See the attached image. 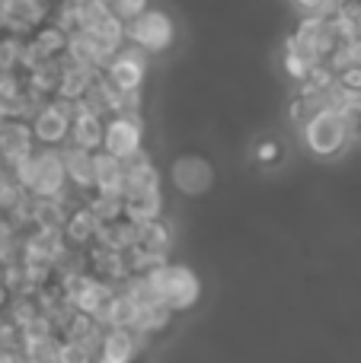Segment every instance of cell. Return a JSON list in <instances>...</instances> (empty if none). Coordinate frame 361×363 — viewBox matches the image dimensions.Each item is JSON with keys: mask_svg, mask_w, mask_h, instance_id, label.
I'll list each match as a JSON object with an SVG mask.
<instances>
[{"mask_svg": "<svg viewBox=\"0 0 361 363\" xmlns=\"http://www.w3.org/2000/svg\"><path fill=\"white\" fill-rule=\"evenodd\" d=\"M144 281H147V287L153 290V296H157L173 315L192 309L198 303V296H202V284H198L195 271L185 268V264H170V262L157 264V268H151L144 274Z\"/></svg>", "mask_w": 361, "mask_h": 363, "instance_id": "6da1fadb", "label": "cell"}, {"mask_svg": "<svg viewBox=\"0 0 361 363\" xmlns=\"http://www.w3.org/2000/svg\"><path fill=\"white\" fill-rule=\"evenodd\" d=\"M304 144L313 157H336L349 147V134H345V125H343V115L333 112V108H320L313 112L311 118L304 121Z\"/></svg>", "mask_w": 361, "mask_h": 363, "instance_id": "7a4b0ae2", "label": "cell"}, {"mask_svg": "<svg viewBox=\"0 0 361 363\" xmlns=\"http://www.w3.org/2000/svg\"><path fill=\"white\" fill-rule=\"evenodd\" d=\"M26 194H32V198H64V194H70L61 150L36 147V153H32V179Z\"/></svg>", "mask_w": 361, "mask_h": 363, "instance_id": "3957f363", "label": "cell"}, {"mask_svg": "<svg viewBox=\"0 0 361 363\" xmlns=\"http://www.w3.org/2000/svg\"><path fill=\"white\" fill-rule=\"evenodd\" d=\"M74 108L77 106H70V102H64V99H48L45 102V106L29 118L36 147H51V150H58V147L68 144Z\"/></svg>", "mask_w": 361, "mask_h": 363, "instance_id": "277c9868", "label": "cell"}, {"mask_svg": "<svg viewBox=\"0 0 361 363\" xmlns=\"http://www.w3.org/2000/svg\"><path fill=\"white\" fill-rule=\"evenodd\" d=\"M173 35H176V29H173L170 13L153 10V6L125 26V42L134 45V48H141L144 55H157V51H166V48L173 45Z\"/></svg>", "mask_w": 361, "mask_h": 363, "instance_id": "5b68a950", "label": "cell"}, {"mask_svg": "<svg viewBox=\"0 0 361 363\" xmlns=\"http://www.w3.org/2000/svg\"><path fill=\"white\" fill-rule=\"evenodd\" d=\"M51 0H0V32L4 35H32L38 26L51 23Z\"/></svg>", "mask_w": 361, "mask_h": 363, "instance_id": "8992f818", "label": "cell"}, {"mask_svg": "<svg viewBox=\"0 0 361 363\" xmlns=\"http://www.w3.org/2000/svg\"><path fill=\"white\" fill-rule=\"evenodd\" d=\"M102 77H106V83L115 93H141L147 77V55L141 48H134V45H122L102 67Z\"/></svg>", "mask_w": 361, "mask_h": 363, "instance_id": "52a82bcc", "label": "cell"}, {"mask_svg": "<svg viewBox=\"0 0 361 363\" xmlns=\"http://www.w3.org/2000/svg\"><path fill=\"white\" fill-rule=\"evenodd\" d=\"M144 128H141V115H112L106 121V134H102V150L109 157L122 160L134 157L138 150H144Z\"/></svg>", "mask_w": 361, "mask_h": 363, "instance_id": "ba28073f", "label": "cell"}, {"mask_svg": "<svg viewBox=\"0 0 361 363\" xmlns=\"http://www.w3.org/2000/svg\"><path fill=\"white\" fill-rule=\"evenodd\" d=\"M102 223L96 220V213L87 207V201L83 204H77L74 211L68 213V223H64L61 236H64V245H70V249H80L87 252L90 245L96 242V236H99Z\"/></svg>", "mask_w": 361, "mask_h": 363, "instance_id": "9c48e42d", "label": "cell"}, {"mask_svg": "<svg viewBox=\"0 0 361 363\" xmlns=\"http://www.w3.org/2000/svg\"><path fill=\"white\" fill-rule=\"evenodd\" d=\"M36 150L29 121H4L0 125V163L13 166Z\"/></svg>", "mask_w": 361, "mask_h": 363, "instance_id": "30bf717a", "label": "cell"}, {"mask_svg": "<svg viewBox=\"0 0 361 363\" xmlns=\"http://www.w3.org/2000/svg\"><path fill=\"white\" fill-rule=\"evenodd\" d=\"M58 150H61L70 191L90 198V194H93V153L80 150V147H74V144H64V147H58Z\"/></svg>", "mask_w": 361, "mask_h": 363, "instance_id": "8fae6325", "label": "cell"}, {"mask_svg": "<svg viewBox=\"0 0 361 363\" xmlns=\"http://www.w3.org/2000/svg\"><path fill=\"white\" fill-rule=\"evenodd\" d=\"M102 134H106V118H99V115L77 106L74 118H70L68 144L80 147V150H87V153H96V150H102Z\"/></svg>", "mask_w": 361, "mask_h": 363, "instance_id": "7c38bea8", "label": "cell"}, {"mask_svg": "<svg viewBox=\"0 0 361 363\" xmlns=\"http://www.w3.org/2000/svg\"><path fill=\"white\" fill-rule=\"evenodd\" d=\"M125 169V182H122V194H131V191H160V172L157 166L151 163L147 150H138L134 157H128L122 163Z\"/></svg>", "mask_w": 361, "mask_h": 363, "instance_id": "4fadbf2b", "label": "cell"}, {"mask_svg": "<svg viewBox=\"0 0 361 363\" xmlns=\"http://www.w3.org/2000/svg\"><path fill=\"white\" fill-rule=\"evenodd\" d=\"M170 245H173V230L166 226L163 217L147 220V223L138 226V242H134V249H141L144 255H151L153 262H166Z\"/></svg>", "mask_w": 361, "mask_h": 363, "instance_id": "5bb4252c", "label": "cell"}, {"mask_svg": "<svg viewBox=\"0 0 361 363\" xmlns=\"http://www.w3.org/2000/svg\"><path fill=\"white\" fill-rule=\"evenodd\" d=\"M144 341L134 332H122V328H106L99 345V357L96 360H112V363H131L141 354Z\"/></svg>", "mask_w": 361, "mask_h": 363, "instance_id": "9a60e30c", "label": "cell"}, {"mask_svg": "<svg viewBox=\"0 0 361 363\" xmlns=\"http://www.w3.org/2000/svg\"><path fill=\"white\" fill-rule=\"evenodd\" d=\"M173 185L185 194H202L211 185V166L198 157H183L173 163Z\"/></svg>", "mask_w": 361, "mask_h": 363, "instance_id": "2e32d148", "label": "cell"}, {"mask_svg": "<svg viewBox=\"0 0 361 363\" xmlns=\"http://www.w3.org/2000/svg\"><path fill=\"white\" fill-rule=\"evenodd\" d=\"M122 182H125L122 160L109 157L106 150H96L93 153V194H122Z\"/></svg>", "mask_w": 361, "mask_h": 363, "instance_id": "e0dca14e", "label": "cell"}, {"mask_svg": "<svg viewBox=\"0 0 361 363\" xmlns=\"http://www.w3.org/2000/svg\"><path fill=\"white\" fill-rule=\"evenodd\" d=\"M160 191H131V194H122V217L128 223H147V220H157L160 217Z\"/></svg>", "mask_w": 361, "mask_h": 363, "instance_id": "ac0fdd59", "label": "cell"}, {"mask_svg": "<svg viewBox=\"0 0 361 363\" xmlns=\"http://www.w3.org/2000/svg\"><path fill=\"white\" fill-rule=\"evenodd\" d=\"M138 313L141 309L134 306L131 300H128L122 290H115V296L109 300L106 313H102L99 325L102 328H122V332H134V325H138Z\"/></svg>", "mask_w": 361, "mask_h": 363, "instance_id": "d6986e66", "label": "cell"}, {"mask_svg": "<svg viewBox=\"0 0 361 363\" xmlns=\"http://www.w3.org/2000/svg\"><path fill=\"white\" fill-rule=\"evenodd\" d=\"M173 322V313L163 306V303H153V306H144L138 313V325H134V335H138L141 341L147 345V338H153V335H160L166 325Z\"/></svg>", "mask_w": 361, "mask_h": 363, "instance_id": "ffe728a7", "label": "cell"}, {"mask_svg": "<svg viewBox=\"0 0 361 363\" xmlns=\"http://www.w3.org/2000/svg\"><path fill=\"white\" fill-rule=\"evenodd\" d=\"M285 67H288V74H291L294 80L304 83L307 77L320 67V61L304 48V45H298L294 38H288V45H285Z\"/></svg>", "mask_w": 361, "mask_h": 363, "instance_id": "44dd1931", "label": "cell"}, {"mask_svg": "<svg viewBox=\"0 0 361 363\" xmlns=\"http://www.w3.org/2000/svg\"><path fill=\"white\" fill-rule=\"evenodd\" d=\"M32 45H36L38 51H42L45 57H51V61H58V57H64V51H68V35H64L61 29H58L55 23H45L38 26L36 32H32Z\"/></svg>", "mask_w": 361, "mask_h": 363, "instance_id": "7402d4cb", "label": "cell"}, {"mask_svg": "<svg viewBox=\"0 0 361 363\" xmlns=\"http://www.w3.org/2000/svg\"><path fill=\"white\" fill-rule=\"evenodd\" d=\"M23 198H26V191L19 188L13 169L6 163H0V217H6V213H10Z\"/></svg>", "mask_w": 361, "mask_h": 363, "instance_id": "603a6c76", "label": "cell"}, {"mask_svg": "<svg viewBox=\"0 0 361 363\" xmlns=\"http://www.w3.org/2000/svg\"><path fill=\"white\" fill-rule=\"evenodd\" d=\"M87 207L96 213L99 223H115V220H122V194H90Z\"/></svg>", "mask_w": 361, "mask_h": 363, "instance_id": "cb8c5ba5", "label": "cell"}, {"mask_svg": "<svg viewBox=\"0 0 361 363\" xmlns=\"http://www.w3.org/2000/svg\"><path fill=\"white\" fill-rule=\"evenodd\" d=\"M343 115V125H345V134H349V144L352 140H361V96H355L352 102H345L339 108Z\"/></svg>", "mask_w": 361, "mask_h": 363, "instance_id": "d4e9b609", "label": "cell"}, {"mask_svg": "<svg viewBox=\"0 0 361 363\" xmlns=\"http://www.w3.org/2000/svg\"><path fill=\"white\" fill-rule=\"evenodd\" d=\"M19 262V236L13 233V226L0 217V264Z\"/></svg>", "mask_w": 361, "mask_h": 363, "instance_id": "484cf974", "label": "cell"}, {"mask_svg": "<svg viewBox=\"0 0 361 363\" xmlns=\"http://www.w3.org/2000/svg\"><path fill=\"white\" fill-rule=\"evenodd\" d=\"M109 6H112V13H115V16H119L125 26L131 23V19H138L141 13L151 10V6H147V0H112Z\"/></svg>", "mask_w": 361, "mask_h": 363, "instance_id": "4316f807", "label": "cell"}, {"mask_svg": "<svg viewBox=\"0 0 361 363\" xmlns=\"http://www.w3.org/2000/svg\"><path fill=\"white\" fill-rule=\"evenodd\" d=\"M294 4H298L307 16H317V13L333 10V6H336V0H294Z\"/></svg>", "mask_w": 361, "mask_h": 363, "instance_id": "83f0119b", "label": "cell"}, {"mask_svg": "<svg viewBox=\"0 0 361 363\" xmlns=\"http://www.w3.org/2000/svg\"><path fill=\"white\" fill-rule=\"evenodd\" d=\"M279 144L275 140H262V144H256V157H259V163H275L279 160Z\"/></svg>", "mask_w": 361, "mask_h": 363, "instance_id": "f1b7e54d", "label": "cell"}, {"mask_svg": "<svg viewBox=\"0 0 361 363\" xmlns=\"http://www.w3.org/2000/svg\"><path fill=\"white\" fill-rule=\"evenodd\" d=\"M0 363H19V351H6V347H0Z\"/></svg>", "mask_w": 361, "mask_h": 363, "instance_id": "f546056e", "label": "cell"}, {"mask_svg": "<svg viewBox=\"0 0 361 363\" xmlns=\"http://www.w3.org/2000/svg\"><path fill=\"white\" fill-rule=\"evenodd\" d=\"M96 363H112V360H96Z\"/></svg>", "mask_w": 361, "mask_h": 363, "instance_id": "4dcf8cb0", "label": "cell"}, {"mask_svg": "<svg viewBox=\"0 0 361 363\" xmlns=\"http://www.w3.org/2000/svg\"><path fill=\"white\" fill-rule=\"evenodd\" d=\"M51 4H61V0H51Z\"/></svg>", "mask_w": 361, "mask_h": 363, "instance_id": "1f68e13d", "label": "cell"}]
</instances>
